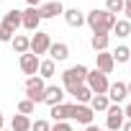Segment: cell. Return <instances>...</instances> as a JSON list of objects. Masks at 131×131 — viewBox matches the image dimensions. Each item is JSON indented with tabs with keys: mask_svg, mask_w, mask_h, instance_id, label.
I'll list each match as a JSON object with an SVG mask.
<instances>
[{
	"mask_svg": "<svg viewBox=\"0 0 131 131\" xmlns=\"http://www.w3.org/2000/svg\"><path fill=\"white\" fill-rule=\"evenodd\" d=\"M10 131H31V116L16 113L13 121H10Z\"/></svg>",
	"mask_w": 131,
	"mask_h": 131,
	"instance_id": "cell-24",
	"label": "cell"
},
{
	"mask_svg": "<svg viewBox=\"0 0 131 131\" xmlns=\"http://www.w3.org/2000/svg\"><path fill=\"white\" fill-rule=\"evenodd\" d=\"M62 13H64V5L59 3V0H49V3H41V5H39L41 21H51V18H57V16H62Z\"/></svg>",
	"mask_w": 131,
	"mask_h": 131,
	"instance_id": "cell-11",
	"label": "cell"
},
{
	"mask_svg": "<svg viewBox=\"0 0 131 131\" xmlns=\"http://www.w3.org/2000/svg\"><path fill=\"white\" fill-rule=\"evenodd\" d=\"M128 62H131V59H128Z\"/></svg>",
	"mask_w": 131,
	"mask_h": 131,
	"instance_id": "cell-40",
	"label": "cell"
},
{
	"mask_svg": "<svg viewBox=\"0 0 131 131\" xmlns=\"http://www.w3.org/2000/svg\"><path fill=\"white\" fill-rule=\"evenodd\" d=\"M126 116H123V105H111L105 111V131H121Z\"/></svg>",
	"mask_w": 131,
	"mask_h": 131,
	"instance_id": "cell-5",
	"label": "cell"
},
{
	"mask_svg": "<svg viewBox=\"0 0 131 131\" xmlns=\"http://www.w3.org/2000/svg\"><path fill=\"white\" fill-rule=\"evenodd\" d=\"M85 131H103V128H98L95 123H90V126H85Z\"/></svg>",
	"mask_w": 131,
	"mask_h": 131,
	"instance_id": "cell-34",
	"label": "cell"
},
{
	"mask_svg": "<svg viewBox=\"0 0 131 131\" xmlns=\"http://www.w3.org/2000/svg\"><path fill=\"white\" fill-rule=\"evenodd\" d=\"M72 113H75V103H62V105H54L49 108V116L57 121H72Z\"/></svg>",
	"mask_w": 131,
	"mask_h": 131,
	"instance_id": "cell-12",
	"label": "cell"
},
{
	"mask_svg": "<svg viewBox=\"0 0 131 131\" xmlns=\"http://www.w3.org/2000/svg\"><path fill=\"white\" fill-rule=\"evenodd\" d=\"M39 26H41V16H39V8H26V10H21V28H26V31H39Z\"/></svg>",
	"mask_w": 131,
	"mask_h": 131,
	"instance_id": "cell-7",
	"label": "cell"
},
{
	"mask_svg": "<svg viewBox=\"0 0 131 131\" xmlns=\"http://www.w3.org/2000/svg\"><path fill=\"white\" fill-rule=\"evenodd\" d=\"M123 116H126V121H131V100L123 105Z\"/></svg>",
	"mask_w": 131,
	"mask_h": 131,
	"instance_id": "cell-32",
	"label": "cell"
},
{
	"mask_svg": "<svg viewBox=\"0 0 131 131\" xmlns=\"http://www.w3.org/2000/svg\"><path fill=\"white\" fill-rule=\"evenodd\" d=\"M10 46H13L16 54H26V51L31 49V36H26V34H16L13 41H10Z\"/></svg>",
	"mask_w": 131,
	"mask_h": 131,
	"instance_id": "cell-18",
	"label": "cell"
},
{
	"mask_svg": "<svg viewBox=\"0 0 131 131\" xmlns=\"http://www.w3.org/2000/svg\"><path fill=\"white\" fill-rule=\"evenodd\" d=\"M93 118H95V113H93V108H90V105H77V103H75L72 121H77V123H82V126H90V123H93Z\"/></svg>",
	"mask_w": 131,
	"mask_h": 131,
	"instance_id": "cell-15",
	"label": "cell"
},
{
	"mask_svg": "<svg viewBox=\"0 0 131 131\" xmlns=\"http://www.w3.org/2000/svg\"><path fill=\"white\" fill-rule=\"evenodd\" d=\"M0 131H10V128H0Z\"/></svg>",
	"mask_w": 131,
	"mask_h": 131,
	"instance_id": "cell-38",
	"label": "cell"
},
{
	"mask_svg": "<svg viewBox=\"0 0 131 131\" xmlns=\"http://www.w3.org/2000/svg\"><path fill=\"white\" fill-rule=\"evenodd\" d=\"M51 128V123L46 121V118H36V121H31V131H49Z\"/></svg>",
	"mask_w": 131,
	"mask_h": 131,
	"instance_id": "cell-29",
	"label": "cell"
},
{
	"mask_svg": "<svg viewBox=\"0 0 131 131\" xmlns=\"http://www.w3.org/2000/svg\"><path fill=\"white\" fill-rule=\"evenodd\" d=\"M85 85L93 90V95H105L111 80H108V75H103L100 70H88V80H85Z\"/></svg>",
	"mask_w": 131,
	"mask_h": 131,
	"instance_id": "cell-4",
	"label": "cell"
},
{
	"mask_svg": "<svg viewBox=\"0 0 131 131\" xmlns=\"http://www.w3.org/2000/svg\"><path fill=\"white\" fill-rule=\"evenodd\" d=\"M90 46H93L95 54H98V51H108V46H111V34H93Z\"/></svg>",
	"mask_w": 131,
	"mask_h": 131,
	"instance_id": "cell-17",
	"label": "cell"
},
{
	"mask_svg": "<svg viewBox=\"0 0 131 131\" xmlns=\"http://www.w3.org/2000/svg\"><path fill=\"white\" fill-rule=\"evenodd\" d=\"M54 72H57V62H51V59H41V64H39V77H41V80H51Z\"/></svg>",
	"mask_w": 131,
	"mask_h": 131,
	"instance_id": "cell-25",
	"label": "cell"
},
{
	"mask_svg": "<svg viewBox=\"0 0 131 131\" xmlns=\"http://www.w3.org/2000/svg\"><path fill=\"white\" fill-rule=\"evenodd\" d=\"M126 90H128V98H131V80L126 82Z\"/></svg>",
	"mask_w": 131,
	"mask_h": 131,
	"instance_id": "cell-36",
	"label": "cell"
},
{
	"mask_svg": "<svg viewBox=\"0 0 131 131\" xmlns=\"http://www.w3.org/2000/svg\"><path fill=\"white\" fill-rule=\"evenodd\" d=\"M13 36H16V31H10L5 23H0V41H3V44H10Z\"/></svg>",
	"mask_w": 131,
	"mask_h": 131,
	"instance_id": "cell-28",
	"label": "cell"
},
{
	"mask_svg": "<svg viewBox=\"0 0 131 131\" xmlns=\"http://www.w3.org/2000/svg\"><path fill=\"white\" fill-rule=\"evenodd\" d=\"M5 126V118H3V113H0V128H3Z\"/></svg>",
	"mask_w": 131,
	"mask_h": 131,
	"instance_id": "cell-37",
	"label": "cell"
},
{
	"mask_svg": "<svg viewBox=\"0 0 131 131\" xmlns=\"http://www.w3.org/2000/svg\"><path fill=\"white\" fill-rule=\"evenodd\" d=\"M49 59L51 62H64L70 57V44H64V41H51V46H49Z\"/></svg>",
	"mask_w": 131,
	"mask_h": 131,
	"instance_id": "cell-14",
	"label": "cell"
},
{
	"mask_svg": "<svg viewBox=\"0 0 131 131\" xmlns=\"http://www.w3.org/2000/svg\"><path fill=\"white\" fill-rule=\"evenodd\" d=\"M70 95L75 98V103H77V105H88V103L93 100V90H90L88 85H80V88H75Z\"/></svg>",
	"mask_w": 131,
	"mask_h": 131,
	"instance_id": "cell-19",
	"label": "cell"
},
{
	"mask_svg": "<svg viewBox=\"0 0 131 131\" xmlns=\"http://www.w3.org/2000/svg\"><path fill=\"white\" fill-rule=\"evenodd\" d=\"M88 105H90L93 113L98 116V113H105V111L111 108V100H108V95H93V100H90Z\"/></svg>",
	"mask_w": 131,
	"mask_h": 131,
	"instance_id": "cell-21",
	"label": "cell"
},
{
	"mask_svg": "<svg viewBox=\"0 0 131 131\" xmlns=\"http://www.w3.org/2000/svg\"><path fill=\"white\" fill-rule=\"evenodd\" d=\"M111 34H113V36H118V39H128V36H131V21H126V18H118V21L113 23Z\"/></svg>",
	"mask_w": 131,
	"mask_h": 131,
	"instance_id": "cell-20",
	"label": "cell"
},
{
	"mask_svg": "<svg viewBox=\"0 0 131 131\" xmlns=\"http://www.w3.org/2000/svg\"><path fill=\"white\" fill-rule=\"evenodd\" d=\"M0 23H5L10 31H18V28H21V10H16V8L8 10V13L3 16V21H0Z\"/></svg>",
	"mask_w": 131,
	"mask_h": 131,
	"instance_id": "cell-22",
	"label": "cell"
},
{
	"mask_svg": "<svg viewBox=\"0 0 131 131\" xmlns=\"http://www.w3.org/2000/svg\"><path fill=\"white\" fill-rule=\"evenodd\" d=\"M103 131H105V128H103Z\"/></svg>",
	"mask_w": 131,
	"mask_h": 131,
	"instance_id": "cell-39",
	"label": "cell"
},
{
	"mask_svg": "<svg viewBox=\"0 0 131 131\" xmlns=\"http://www.w3.org/2000/svg\"><path fill=\"white\" fill-rule=\"evenodd\" d=\"M49 131H75V128H72V123H70V121H57Z\"/></svg>",
	"mask_w": 131,
	"mask_h": 131,
	"instance_id": "cell-30",
	"label": "cell"
},
{
	"mask_svg": "<svg viewBox=\"0 0 131 131\" xmlns=\"http://www.w3.org/2000/svg\"><path fill=\"white\" fill-rule=\"evenodd\" d=\"M64 88L62 85H46V90H44V103L49 105V108H54V105H62L64 103Z\"/></svg>",
	"mask_w": 131,
	"mask_h": 131,
	"instance_id": "cell-9",
	"label": "cell"
},
{
	"mask_svg": "<svg viewBox=\"0 0 131 131\" xmlns=\"http://www.w3.org/2000/svg\"><path fill=\"white\" fill-rule=\"evenodd\" d=\"M85 80H88V67H85V64H72V67H67V70L62 72V88H64L67 95L75 88L85 85Z\"/></svg>",
	"mask_w": 131,
	"mask_h": 131,
	"instance_id": "cell-2",
	"label": "cell"
},
{
	"mask_svg": "<svg viewBox=\"0 0 131 131\" xmlns=\"http://www.w3.org/2000/svg\"><path fill=\"white\" fill-rule=\"evenodd\" d=\"M62 16H64V21H67L70 28H80V26H85V13L77 10V8H64Z\"/></svg>",
	"mask_w": 131,
	"mask_h": 131,
	"instance_id": "cell-16",
	"label": "cell"
},
{
	"mask_svg": "<svg viewBox=\"0 0 131 131\" xmlns=\"http://www.w3.org/2000/svg\"><path fill=\"white\" fill-rule=\"evenodd\" d=\"M16 111L21 113V116H34V111H36V105L28 100V98H23V100H18L16 103Z\"/></svg>",
	"mask_w": 131,
	"mask_h": 131,
	"instance_id": "cell-26",
	"label": "cell"
},
{
	"mask_svg": "<svg viewBox=\"0 0 131 131\" xmlns=\"http://www.w3.org/2000/svg\"><path fill=\"white\" fill-rule=\"evenodd\" d=\"M121 131H131V121H123V126H121Z\"/></svg>",
	"mask_w": 131,
	"mask_h": 131,
	"instance_id": "cell-35",
	"label": "cell"
},
{
	"mask_svg": "<svg viewBox=\"0 0 131 131\" xmlns=\"http://www.w3.org/2000/svg\"><path fill=\"white\" fill-rule=\"evenodd\" d=\"M49 46H51V36L49 34H44V31H36L34 36H31V54H36L39 59H41V54H46L49 51Z\"/></svg>",
	"mask_w": 131,
	"mask_h": 131,
	"instance_id": "cell-6",
	"label": "cell"
},
{
	"mask_svg": "<svg viewBox=\"0 0 131 131\" xmlns=\"http://www.w3.org/2000/svg\"><path fill=\"white\" fill-rule=\"evenodd\" d=\"M111 57H113V62H116V64H126V62L131 59V49H128L126 44H118V46L111 51Z\"/></svg>",
	"mask_w": 131,
	"mask_h": 131,
	"instance_id": "cell-23",
	"label": "cell"
},
{
	"mask_svg": "<svg viewBox=\"0 0 131 131\" xmlns=\"http://www.w3.org/2000/svg\"><path fill=\"white\" fill-rule=\"evenodd\" d=\"M116 21H118V18L111 16L105 8H93V10L85 16V23L90 26L93 34H111V28H113Z\"/></svg>",
	"mask_w": 131,
	"mask_h": 131,
	"instance_id": "cell-1",
	"label": "cell"
},
{
	"mask_svg": "<svg viewBox=\"0 0 131 131\" xmlns=\"http://www.w3.org/2000/svg\"><path fill=\"white\" fill-rule=\"evenodd\" d=\"M95 70H100L103 75H111L116 70V62H113L111 51H98L95 54Z\"/></svg>",
	"mask_w": 131,
	"mask_h": 131,
	"instance_id": "cell-13",
	"label": "cell"
},
{
	"mask_svg": "<svg viewBox=\"0 0 131 131\" xmlns=\"http://www.w3.org/2000/svg\"><path fill=\"white\" fill-rule=\"evenodd\" d=\"M44 90H46V80H41L39 75L26 77V82H23V93H26V98H28L34 105L44 103Z\"/></svg>",
	"mask_w": 131,
	"mask_h": 131,
	"instance_id": "cell-3",
	"label": "cell"
},
{
	"mask_svg": "<svg viewBox=\"0 0 131 131\" xmlns=\"http://www.w3.org/2000/svg\"><path fill=\"white\" fill-rule=\"evenodd\" d=\"M105 95H108L111 105H121V103H123V100L128 98L126 82H121V80H118V82H111V85H108V93H105Z\"/></svg>",
	"mask_w": 131,
	"mask_h": 131,
	"instance_id": "cell-10",
	"label": "cell"
},
{
	"mask_svg": "<svg viewBox=\"0 0 131 131\" xmlns=\"http://www.w3.org/2000/svg\"><path fill=\"white\" fill-rule=\"evenodd\" d=\"M39 64H41V59H39L36 54H31V51L21 54V59H18V67H21V72H23V75H28V77L39 75Z\"/></svg>",
	"mask_w": 131,
	"mask_h": 131,
	"instance_id": "cell-8",
	"label": "cell"
},
{
	"mask_svg": "<svg viewBox=\"0 0 131 131\" xmlns=\"http://www.w3.org/2000/svg\"><path fill=\"white\" fill-rule=\"evenodd\" d=\"M26 5H28V8H39V5H41V0H26Z\"/></svg>",
	"mask_w": 131,
	"mask_h": 131,
	"instance_id": "cell-33",
	"label": "cell"
},
{
	"mask_svg": "<svg viewBox=\"0 0 131 131\" xmlns=\"http://www.w3.org/2000/svg\"><path fill=\"white\" fill-rule=\"evenodd\" d=\"M105 10L118 18V13H123V0H105Z\"/></svg>",
	"mask_w": 131,
	"mask_h": 131,
	"instance_id": "cell-27",
	"label": "cell"
},
{
	"mask_svg": "<svg viewBox=\"0 0 131 131\" xmlns=\"http://www.w3.org/2000/svg\"><path fill=\"white\" fill-rule=\"evenodd\" d=\"M123 18L131 21V0H123Z\"/></svg>",
	"mask_w": 131,
	"mask_h": 131,
	"instance_id": "cell-31",
	"label": "cell"
}]
</instances>
